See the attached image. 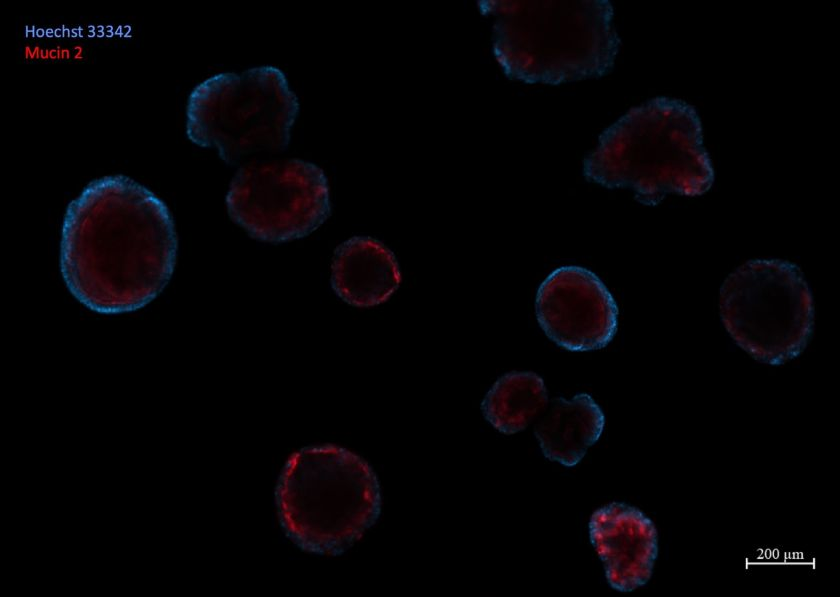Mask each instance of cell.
Instances as JSON below:
<instances>
[{
	"label": "cell",
	"instance_id": "cell-11",
	"mask_svg": "<svg viewBox=\"0 0 840 597\" xmlns=\"http://www.w3.org/2000/svg\"><path fill=\"white\" fill-rule=\"evenodd\" d=\"M604 426L600 406L590 395L580 393L569 400L552 399L538 417L534 433L547 459L573 467L598 441Z\"/></svg>",
	"mask_w": 840,
	"mask_h": 597
},
{
	"label": "cell",
	"instance_id": "cell-12",
	"mask_svg": "<svg viewBox=\"0 0 840 597\" xmlns=\"http://www.w3.org/2000/svg\"><path fill=\"white\" fill-rule=\"evenodd\" d=\"M543 379L534 372H509L501 376L484 397L481 410L488 422L504 434L525 429L548 405Z\"/></svg>",
	"mask_w": 840,
	"mask_h": 597
},
{
	"label": "cell",
	"instance_id": "cell-1",
	"mask_svg": "<svg viewBox=\"0 0 840 597\" xmlns=\"http://www.w3.org/2000/svg\"><path fill=\"white\" fill-rule=\"evenodd\" d=\"M177 234L166 204L121 174L90 181L68 205L60 268L70 293L100 314L136 311L170 281Z\"/></svg>",
	"mask_w": 840,
	"mask_h": 597
},
{
	"label": "cell",
	"instance_id": "cell-5",
	"mask_svg": "<svg viewBox=\"0 0 840 597\" xmlns=\"http://www.w3.org/2000/svg\"><path fill=\"white\" fill-rule=\"evenodd\" d=\"M299 112L284 73L273 66L215 74L194 87L186 110V134L215 148L236 165L261 153L284 150Z\"/></svg>",
	"mask_w": 840,
	"mask_h": 597
},
{
	"label": "cell",
	"instance_id": "cell-4",
	"mask_svg": "<svg viewBox=\"0 0 840 597\" xmlns=\"http://www.w3.org/2000/svg\"><path fill=\"white\" fill-rule=\"evenodd\" d=\"M286 533L302 549L343 552L377 520L381 494L370 465L334 445L303 448L288 459L277 488Z\"/></svg>",
	"mask_w": 840,
	"mask_h": 597
},
{
	"label": "cell",
	"instance_id": "cell-6",
	"mask_svg": "<svg viewBox=\"0 0 840 597\" xmlns=\"http://www.w3.org/2000/svg\"><path fill=\"white\" fill-rule=\"evenodd\" d=\"M723 325L754 359L780 365L807 346L814 325L813 297L801 270L780 259L748 261L723 282Z\"/></svg>",
	"mask_w": 840,
	"mask_h": 597
},
{
	"label": "cell",
	"instance_id": "cell-9",
	"mask_svg": "<svg viewBox=\"0 0 840 597\" xmlns=\"http://www.w3.org/2000/svg\"><path fill=\"white\" fill-rule=\"evenodd\" d=\"M589 533L613 589L632 592L650 580L658 556V534L642 511L625 503L607 504L592 514Z\"/></svg>",
	"mask_w": 840,
	"mask_h": 597
},
{
	"label": "cell",
	"instance_id": "cell-8",
	"mask_svg": "<svg viewBox=\"0 0 840 597\" xmlns=\"http://www.w3.org/2000/svg\"><path fill=\"white\" fill-rule=\"evenodd\" d=\"M535 311L544 333L570 351L603 348L617 331L613 296L595 273L580 266L553 270L538 288Z\"/></svg>",
	"mask_w": 840,
	"mask_h": 597
},
{
	"label": "cell",
	"instance_id": "cell-2",
	"mask_svg": "<svg viewBox=\"0 0 840 597\" xmlns=\"http://www.w3.org/2000/svg\"><path fill=\"white\" fill-rule=\"evenodd\" d=\"M493 17L494 56L504 74L527 84L598 78L614 66L620 39L607 0H482Z\"/></svg>",
	"mask_w": 840,
	"mask_h": 597
},
{
	"label": "cell",
	"instance_id": "cell-3",
	"mask_svg": "<svg viewBox=\"0 0 840 597\" xmlns=\"http://www.w3.org/2000/svg\"><path fill=\"white\" fill-rule=\"evenodd\" d=\"M585 178L627 188L645 205L667 194L698 196L714 181L700 118L688 103L657 97L631 108L599 136L583 163Z\"/></svg>",
	"mask_w": 840,
	"mask_h": 597
},
{
	"label": "cell",
	"instance_id": "cell-10",
	"mask_svg": "<svg viewBox=\"0 0 840 597\" xmlns=\"http://www.w3.org/2000/svg\"><path fill=\"white\" fill-rule=\"evenodd\" d=\"M401 282L397 260L383 243L352 237L339 245L331 265V286L346 303L372 307L387 301Z\"/></svg>",
	"mask_w": 840,
	"mask_h": 597
},
{
	"label": "cell",
	"instance_id": "cell-7",
	"mask_svg": "<svg viewBox=\"0 0 840 597\" xmlns=\"http://www.w3.org/2000/svg\"><path fill=\"white\" fill-rule=\"evenodd\" d=\"M226 206L232 221L251 237L270 243L311 234L331 212L324 172L299 159L243 165L230 183Z\"/></svg>",
	"mask_w": 840,
	"mask_h": 597
}]
</instances>
